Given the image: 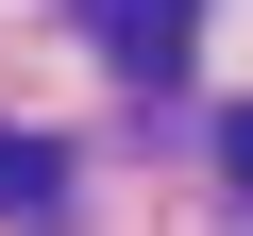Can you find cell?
Here are the masks:
<instances>
[{"label":"cell","instance_id":"6da1fadb","mask_svg":"<svg viewBox=\"0 0 253 236\" xmlns=\"http://www.w3.org/2000/svg\"><path fill=\"white\" fill-rule=\"evenodd\" d=\"M84 34L118 84H186V34H203V0H84Z\"/></svg>","mask_w":253,"mask_h":236},{"label":"cell","instance_id":"7a4b0ae2","mask_svg":"<svg viewBox=\"0 0 253 236\" xmlns=\"http://www.w3.org/2000/svg\"><path fill=\"white\" fill-rule=\"evenodd\" d=\"M0 219H17V236L68 219V135H0Z\"/></svg>","mask_w":253,"mask_h":236},{"label":"cell","instance_id":"3957f363","mask_svg":"<svg viewBox=\"0 0 253 236\" xmlns=\"http://www.w3.org/2000/svg\"><path fill=\"white\" fill-rule=\"evenodd\" d=\"M219 169H236V202H253V101H236V118H219Z\"/></svg>","mask_w":253,"mask_h":236}]
</instances>
